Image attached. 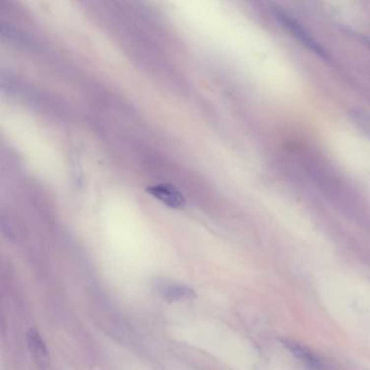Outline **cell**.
Instances as JSON below:
<instances>
[{"label":"cell","mask_w":370,"mask_h":370,"mask_svg":"<svg viewBox=\"0 0 370 370\" xmlns=\"http://www.w3.org/2000/svg\"><path fill=\"white\" fill-rule=\"evenodd\" d=\"M29 347L40 370H50L49 355L44 340L41 339L39 332L36 329H31L28 334Z\"/></svg>","instance_id":"cell-1"},{"label":"cell","mask_w":370,"mask_h":370,"mask_svg":"<svg viewBox=\"0 0 370 370\" xmlns=\"http://www.w3.org/2000/svg\"><path fill=\"white\" fill-rule=\"evenodd\" d=\"M148 192L151 193L153 197L157 198L163 203L171 208H182L185 204V200L177 190L168 185H158V186H152L148 189Z\"/></svg>","instance_id":"cell-2"},{"label":"cell","mask_w":370,"mask_h":370,"mask_svg":"<svg viewBox=\"0 0 370 370\" xmlns=\"http://www.w3.org/2000/svg\"><path fill=\"white\" fill-rule=\"evenodd\" d=\"M158 292L162 298L168 302H182V301H189L195 298V293L192 289L177 283L163 284Z\"/></svg>","instance_id":"cell-3"}]
</instances>
